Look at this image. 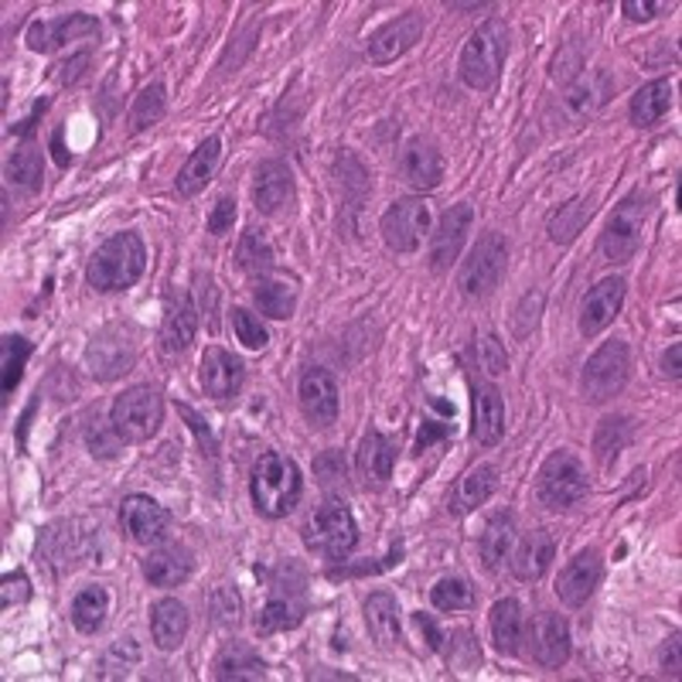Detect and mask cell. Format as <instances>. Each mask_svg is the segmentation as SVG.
I'll return each mask as SVG.
<instances>
[{"label":"cell","mask_w":682,"mask_h":682,"mask_svg":"<svg viewBox=\"0 0 682 682\" xmlns=\"http://www.w3.org/2000/svg\"><path fill=\"white\" fill-rule=\"evenodd\" d=\"M120 522L123 532L141 546H157L171 532V512L157 506L151 495H126L120 506Z\"/></svg>","instance_id":"obj_11"},{"label":"cell","mask_w":682,"mask_h":682,"mask_svg":"<svg viewBox=\"0 0 682 682\" xmlns=\"http://www.w3.org/2000/svg\"><path fill=\"white\" fill-rule=\"evenodd\" d=\"M649 199L645 195H628L618 208H614V215H611V222H608V230H604V240H601V250H604V256L611 259V263H628L631 256H634V250H639V243H642V225H645V215H649V205H645Z\"/></svg>","instance_id":"obj_10"},{"label":"cell","mask_w":682,"mask_h":682,"mask_svg":"<svg viewBox=\"0 0 682 682\" xmlns=\"http://www.w3.org/2000/svg\"><path fill=\"white\" fill-rule=\"evenodd\" d=\"M679 345H672L669 352H665V358H662V373L665 376H672V379H679Z\"/></svg>","instance_id":"obj_60"},{"label":"cell","mask_w":682,"mask_h":682,"mask_svg":"<svg viewBox=\"0 0 682 682\" xmlns=\"http://www.w3.org/2000/svg\"><path fill=\"white\" fill-rule=\"evenodd\" d=\"M236 259H240V269H243V273H250V277H263V273L273 266V250H269V243H266L256 230H250V233L240 240Z\"/></svg>","instance_id":"obj_44"},{"label":"cell","mask_w":682,"mask_h":682,"mask_svg":"<svg viewBox=\"0 0 682 682\" xmlns=\"http://www.w3.org/2000/svg\"><path fill=\"white\" fill-rule=\"evenodd\" d=\"M253 199L263 215H281L294 205V177L284 161H263L253 177Z\"/></svg>","instance_id":"obj_21"},{"label":"cell","mask_w":682,"mask_h":682,"mask_svg":"<svg viewBox=\"0 0 682 682\" xmlns=\"http://www.w3.org/2000/svg\"><path fill=\"white\" fill-rule=\"evenodd\" d=\"M100 21L89 18V14H65L55 21H34L28 28V49L31 52H55L62 49L65 41L85 38V34H96Z\"/></svg>","instance_id":"obj_22"},{"label":"cell","mask_w":682,"mask_h":682,"mask_svg":"<svg viewBox=\"0 0 682 682\" xmlns=\"http://www.w3.org/2000/svg\"><path fill=\"white\" fill-rule=\"evenodd\" d=\"M55 151H59V164H62V167H69V161H72V157L62 151V133H55Z\"/></svg>","instance_id":"obj_61"},{"label":"cell","mask_w":682,"mask_h":682,"mask_svg":"<svg viewBox=\"0 0 682 682\" xmlns=\"http://www.w3.org/2000/svg\"><path fill=\"white\" fill-rule=\"evenodd\" d=\"M317 475H322V481L325 485H332V481H338L342 475H345V461H342V454L338 450H328V454H322V458H317Z\"/></svg>","instance_id":"obj_55"},{"label":"cell","mask_w":682,"mask_h":682,"mask_svg":"<svg viewBox=\"0 0 682 682\" xmlns=\"http://www.w3.org/2000/svg\"><path fill=\"white\" fill-rule=\"evenodd\" d=\"M240 614H243V601H240L236 590L233 587H215L212 590V618H215V624L236 628Z\"/></svg>","instance_id":"obj_48"},{"label":"cell","mask_w":682,"mask_h":682,"mask_svg":"<svg viewBox=\"0 0 682 682\" xmlns=\"http://www.w3.org/2000/svg\"><path fill=\"white\" fill-rule=\"evenodd\" d=\"M495 488H498V471H495L491 465L471 468V471L458 481L454 495H450V502H447L450 516H468V512H475L478 506H485L488 498L495 495Z\"/></svg>","instance_id":"obj_28"},{"label":"cell","mask_w":682,"mask_h":682,"mask_svg":"<svg viewBox=\"0 0 682 682\" xmlns=\"http://www.w3.org/2000/svg\"><path fill=\"white\" fill-rule=\"evenodd\" d=\"M379 230L393 253H417L430 233V208L424 199H399L386 208Z\"/></svg>","instance_id":"obj_9"},{"label":"cell","mask_w":682,"mask_h":682,"mask_svg":"<svg viewBox=\"0 0 682 682\" xmlns=\"http://www.w3.org/2000/svg\"><path fill=\"white\" fill-rule=\"evenodd\" d=\"M471 222H475V208L468 202L461 205H450L440 222H437V230L430 233V266L437 273H444L454 259H458L468 233H471Z\"/></svg>","instance_id":"obj_12"},{"label":"cell","mask_w":682,"mask_h":682,"mask_svg":"<svg viewBox=\"0 0 682 682\" xmlns=\"http://www.w3.org/2000/svg\"><path fill=\"white\" fill-rule=\"evenodd\" d=\"M366 624L373 631V639L386 649H393L399 642V604L386 590H376L366 601Z\"/></svg>","instance_id":"obj_32"},{"label":"cell","mask_w":682,"mask_h":682,"mask_svg":"<svg viewBox=\"0 0 682 682\" xmlns=\"http://www.w3.org/2000/svg\"><path fill=\"white\" fill-rule=\"evenodd\" d=\"M85 444H89V450L96 454V458H116L123 437L113 430V424L96 420V424H89V430H85Z\"/></svg>","instance_id":"obj_50"},{"label":"cell","mask_w":682,"mask_h":682,"mask_svg":"<svg viewBox=\"0 0 682 682\" xmlns=\"http://www.w3.org/2000/svg\"><path fill=\"white\" fill-rule=\"evenodd\" d=\"M536 495L550 512H567L587 495V471L577 454L570 450H553L542 461L539 478H536Z\"/></svg>","instance_id":"obj_4"},{"label":"cell","mask_w":682,"mask_h":682,"mask_svg":"<svg viewBox=\"0 0 682 682\" xmlns=\"http://www.w3.org/2000/svg\"><path fill=\"white\" fill-rule=\"evenodd\" d=\"M590 215H594V202L590 199H573V202L560 205V212L550 218V240L560 243V246L573 243Z\"/></svg>","instance_id":"obj_40"},{"label":"cell","mask_w":682,"mask_h":682,"mask_svg":"<svg viewBox=\"0 0 682 682\" xmlns=\"http://www.w3.org/2000/svg\"><path fill=\"white\" fill-rule=\"evenodd\" d=\"M106 608H110V598L103 587H85L75 594L72 601V624L75 631L82 634H96L106 621Z\"/></svg>","instance_id":"obj_37"},{"label":"cell","mask_w":682,"mask_h":682,"mask_svg":"<svg viewBox=\"0 0 682 682\" xmlns=\"http://www.w3.org/2000/svg\"><path fill=\"white\" fill-rule=\"evenodd\" d=\"M28 355H31V342L28 338H21V335H8L4 338V369H0V393H4V406H8L11 393L18 389V383H21Z\"/></svg>","instance_id":"obj_42"},{"label":"cell","mask_w":682,"mask_h":682,"mask_svg":"<svg viewBox=\"0 0 682 682\" xmlns=\"http://www.w3.org/2000/svg\"><path fill=\"white\" fill-rule=\"evenodd\" d=\"M151 634L161 652L181 649V642H185V634H189V608L174 598L157 601L151 608Z\"/></svg>","instance_id":"obj_27"},{"label":"cell","mask_w":682,"mask_h":682,"mask_svg":"<svg viewBox=\"0 0 682 682\" xmlns=\"http://www.w3.org/2000/svg\"><path fill=\"white\" fill-rule=\"evenodd\" d=\"M488 624H491V642H495V649L506 652V655H516V652H519V642H522V628H526V624H522V608H519V601H512V598L498 601V604L491 608Z\"/></svg>","instance_id":"obj_31"},{"label":"cell","mask_w":682,"mask_h":682,"mask_svg":"<svg viewBox=\"0 0 682 682\" xmlns=\"http://www.w3.org/2000/svg\"><path fill=\"white\" fill-rule=\"evenodd\" d=\"M218 161H222V141H218V136H208V141H202V144L192 151V157L185 161V167L177 171V181H174L177 195H181V199L199 195V192L208 185V181L215 177Z\"/></svg>","instance_id":"obj_26"},{"label":"cell","mask_w":682,"mask_h":682,"mask_svg":"<svg viewBox=\"0 0 682 682\" xmlns=\"http://www.w3.org/2000/svg\"><path fill=\"white\" fill-rule=\"evenodd\" d=\"M440 652H444V659H447V665H450V669L471 672V669H478V665H481V649H478L475 634H471L468 628L450 631L447 639H444V645H440Z\"/></svg>","instance_id":"obj_41"},{"label":"cell","mask_w":682,"mask_h":682,"mask_svg":"<svg viewBox=\"0 0 682 682\" xmlns=\"http://www.w3.org/2000/svg\"><path fill=\"white\" fill-rule=\"evenodd\" d=\"M297 396H301V409L311 427L328 430L338 420V386L328 369H307L301 376Z\"/></svg>","instance_id":"obj_13"},{"label":"cell","mask_w":682,"mask_h":682,"mask_svg":"<svg viewBox=\"0 0 682 682\" xmlns=\"http://www.w3.org/2000/svg\"><path fill=\"white\" fill-rule=\"evenodd\" d=\"M506 263H509V243L498 233H485L458 273L461 294L465 297H488L498 284H502Z\"/></svg>","instance_id":"obj_8"},{"label":"cell","mask_w":682,"mask_h":682,"mask_svg":"<svg viewBox=\"0 0 682 682\" xmlns=\"http://www.w3.org/2000/svg\"><path fill=\"white\" fill-rule=\"evenodd\" d=\"M478 358H481V369L498 376V373H506L509 369V355L502 348V342H498L495 335H481L478 338Z\"/></svg>","instance_id":"obj_51"},{"label":"cell","mask_w":682,"mask_h":682,"mask_svg":"<svg viewBox=\"0 0 682 682\" xmlns=\"http://www.w3.org/2000/svg\"><path fill=\"white\" fill-rule=\"evenodd\" d=\"M516 546V519L512 516H495L485 532H481V557L488 570H502L506 560L512 557Z\"/></svg>","instance_id":"obj_34"},{"label":"cell","mask_w":682,"mask_h":682,"mask_svg":"<svg viewBox=\"0 0 682 682\" xmlns=\"http://www.w3.org/2000/svg\"><path fill=\"white\" fill-rule=\"evenodd\" d=\"M475 393V427H471V437L481 444V447H495L506 434V403H502V393H498L491 383H475L471 386Z\"/></svg>","instance_id":"obj_25"},{"label":"cell","mask_w":682,"mask_h":682,"mask_svg":"<svg viewBox=\"0 0 682 682\" xmlns=\"http://www.w3.org/2000/svg\"><path fill=\"white\" fill-rule=\"evenodd\" d=\"M611 89H614V79H611V72H604V69H594V72H583V75H577L570 85H567V93H563V116L567 120H587V116H594L604 103H608V96H611Z\"/></svg>","instance_id":"obj_18"},{"label":"cell","mask_w":682,"mask_h":682,"mask_svg":"<svg viewBox=\"0 0 682 682\" xmlns=\"http://www.w3.org/2000/svg\"><path fill=\"white\" fill-rule=\"evenodd\" d=\"M307 546L314 553H322L328 560H342L358 546V526L355 516L348 512L345 502L332 498L322 509L314 512V519L307 522Z\"/></svg>","instance_id":"obj_7"},{"label":"cell","mask_w":682,"mask_h":682,"mask_svg":"<svg viewBox=\"0 0 682 682\" xmlns=\"http://www.w3.org/2000/svg\"><path fill=\"white\" fill-rule=\"evenodd\" d=\"M301 614H304V604L294 598V594H273L269 601H266V608L259 611V618H256V631L259 634H277V631H287V628H294L297 621H301Z\"/></svg>","instance_id":"obj_39"},{"label":"cell","mask_w":682,"mask_h":682,"mask_svg":"<svg viewBox=\"0 0 682 682\" xmlns=\"http://www.w3.org/2000/svg\"><path fill=\"white\" fill-rule=\"evenodd\" d=\"M621 11L628 21H652L655 14L665 11V4H652V0H624Z\"/></svg>","instance_id":"obj_54"},{"label":"cell","mask_w":682,"mask_h":682,"mask_svg":"<svg viewBox=\"0 0 682 682\" xmlns=\"http://www.w3.org/2000/svg\"><path fill=\"white\" fill-rule=\"evenodd\" d=\"M110 424L123 437V444H144L151 440L164 424V399L151 386H133L123 396H116L110 409Z\"/></svg>","instance_id":"obj_5"},{"label":"cell","mask_w":682,"mask_h":682,"mask_svg":"<svg viewBox=\"0 0 682 682\" xmlns=\"http://www.w3.org/2000/svg\"><path fill=\"white\" fill-rule=\"evenodd\" d=\"M430 601L437 611H468L475 604V587L461 577H444L430 587Z\"/></svg>","instance_id":"obj_43"},{"label":"cell","mask_w":682,"mask_h":682,"mask_svg":"<svg viewBox=\"0 0 682 682\" xmlns=\"http://www.w3.org/2000/svg\"><path fill=\"white\" fill-rule=\"evenodd\" d=\"M263 675H266V665L250 645L233 642V645H225L215 659V679L243 682V679H263Z\"/></svg>","instance_id":"obj_36"},{"label":"cell","mask_w":682,"mask_h":682,"mask_svg":"<svg viewBox=\"0 0 682 682\" xmlns=\"http://www.w3.org/2000/svg\"><path fill=\"white\" fill-rule=\"evenodd\" d=\"M672 106V82L669 79H655L649 85H642L631 100V123L634 126H655Z\"/></svg>","instance_id":"obj_33"},{"label":"cell","mask_w":682,"mask_h":682,"mask_svg":"<svg viewBox=\"0 0 682 682\" xmlns=\"http://www.w3.org/2000/svg\"><path fill=\"white\" fill-rule=\"evenodd\" d=\"M28 598H31V580H28V573H21V570L4 573V580H0V601H4V608L24 604Z\"/></svg>","instance_id":"obj_52"},{"label":"cell","mask_w":682,"mask_h":682,"mask_svg":"<svg viewBox=\"0 0 682 682\" xmlns=\"http://www.w3.org/2000/svg\"><path fill=\"white\" fill-rule=\"evenodd\" d=\"M243 379H246V366L243 358L225 352V348H205L202 355V389L205 396L212 399H230L243 389Z\"/></svg>","instance_id":"obj_20"},{"label":"cell","mask_w":682,"mask_h":682,"mask_svg":"<svg viewBox=\"0 0 682 682\" xmlns=\"http://www.w3.org/2000/svg\"><path fill=\"white\" fill-rule=\"evenodd\" d=\"M529 652L542 669H560L570 659V624L560 614H539L529 628Z\"/></svg>","instance_id":"obj_19"},{"label":"cell","mask_w":682,"mask_h":682,"mask_svg":"<svg viewBox=\"0 0 682 682\" xmlns=\"http://www.w3.org/2000/svg\"><path fill=\"white\" fill-rule=\"evenodd\" d=\"M506 55H509V28L498 18H491L465 41L461 65H458L465 85L491 89L506 69Z\"/></svg>","instance_id":"obj_3"},{"label":"cell","mask_w":682,"mask_h":682,"mask_svg":"<svg viewBox=\"0 0 682 682\" xmlns=\"http://www.w3.org/2000/svg\"><path fill=\"white\" fill-rule=\"evenodd\" d=\"M420 34H424V14L420 11L399 14L396 21H389L386 28H379L369 38V62H376V65L396 62L399 55H406L409 49H414V44L420 41Z\"/></svg>","instance_id":"obj_16"},{"label":"cell","mask_w":682,"mask_h":682,"mask_svg":"<svg viewBox=\"0 0 682 682\" xmlns=\"http://www.w3.org/2000/svg\"><path fill=\"white\" fill-rule=\"evenodd\" d=\"M144 266H147L144 240L136 233H116L113 240H106L93 253V259H89L85 281L100 294H116V291H126L141 281Z\"/></svg>","instance_id":"obj_2"},{"label":"cell","mask_w":682,"mask_h":682,"mask_svg":"<svg viewBox=\"0 0 682 682\" xmlns=\"http://www.w3.org/2000/svg\"><path fill=\"white\" fill-rule=\"evenodd\" d=\"M177 409H181V417H185V420L192 424V430L199 434V440H202V447H208V454H212V450H215V437L208 434V427L202 424V417L195 414V409H192V406H177Z\"/></svg>","instance_id":"obj_56"},{"label":"cell","mask_w":682,"mask_h":682,"mask_svg":"<svg viewBox=\"0 0 682 682\" xmlns=\"http://www.w3.org/2000/svg\"><path fill=\"white\" fill-rule=\"evenodd\" d=\"M195 570V560L185 546H161L154 550L147 560H144V577L154 583V587H177L185 583Z\"/></svg>","instance_id":"obj_29"},{"label":"cell","mask_w":682,"mask_h":682,"mask_svg":"<svg viewBox=\"0 0 682 682\" xmlns=\"http://www.w3.org/2000/svg\"><path fill=\"white\" fill-rule=\"evenodd\" d=\"M85 62H89V55L82 52V55H75L72 62H65V65H59V69H62V72H59V79H62V82H75V75L82 72L79 65H85Z\"/></svg>","instance_id":"obj_59"},{"label":"cell","mask_w":682,"mask_h":682,"mask_svg":"<svg viewBox=\"0 0 682 682\" xmlns=\"http://www.w3.org/2000/svg\"><path fill=\"white\" fill-rule=\"evenodd\" d=\"M399 174H403V181L409 189L430 192V189L440 185V177H444V157L427 141H409L399 154Z\"/></svg>","instance_id":"obj_23"},{"label":"cell","mask_w":682,"mask_h":682,"mask_svg":"<svg viewBox=\"0 0 682 682\" xmlns=\"http://www.w3.org/2000/svg\"><path fill=\"white\" fill-rule=\"evenodd\" d=\"M601 573H604V560H601L598 550L577 553V557L563 567V573H560V580H557L560 601H563L567 608H583L590 598H594V590H598V583H601Z\"/></svg>","instance_id":"obj_15"},{"label":"cell","mask_w":682,"mask_h":682,"mask_svg":"<svg viewBox=\"0 0 682 682\" xmlns=\"http://www.w3.org/2000/svg\"><path fill=\"white\" fill-rule=\"evenodd\" d=\"M233 222H236V199L222 195V199L215 202L212 215H208V233H212V236H225V233L233 230Z\"/></svg>","instance_id":"obj_53"},{"label":"cell","mask_w":682,"mask_h":682,"mask_svg":"<svg viewBox=\"0 0 682 682\" xmlns=\"http://www.w3.org/2000/svg\"><path fill=\"white\" fill-rule=\"evenodd\" d=\"M414 624L427 634V645H430L434 652H440V645H444V634H440V628L434 624V618H427V614H414Z\"/></svg>","instance_id":"obj_57"},{"label":"cell","mask_w":682,"mask_h":682,"mask_svg":"<svg viewBox=\"0 0 682 682\" xmlns=\"http://www.w3.org/2000/svg\"><path fill=\"white\" fill-rule=\"evenodd\" d=\"M358 468H362V475H366V481L386 485L393 478V468H396V444L386 434L369 430L358 444Z\"/></svg>","instance_id":"obj_30"},{"label":"cell","mask_w":682,"mask_h":682,"mask_svg":"<svg viewBox=\"0 0 682 682\" xmlns=\"http://www.w3.org/2000/svg\"><path fill=\"white\" fill-rule=\"evenodd\" d=\"M8 181L14 189H38L41 185V154L34 147H21L8 157Z\"/></svg>","instance_id":"obj_45"},{"label":"cell","mask_w":682,"mask_h":682,"mask_svg":"<svg viewBox=\"0 0 682 682\" xmlns=\"http://www.w3.org/2000/svg\"><path fill=\"white\" fill-rule=\"evenodd\" d=\"M253 301L259 307V314L273 317V322H284V317L294 314L297 307V287L291 281H273V277H259Z\"/></svg>","instance_id":"obj_35"},{"label":"cell","mask_w":682,"mask_h":682,"mask_svg":"<svg viewBox=\"0 0 682 682\" xmlns=\"http://www.w3.org/2000/svg\"><path fill=\"white\" fill-rule=\"evenodd\" d=\"M631 376V352L624 342H604L594 355L587 358L583 376H580V389L590 403H608L611 396H618L624 389Z\"/></svg>","instance_id":"obj_6"},{"label":"cell","mask_w":682,"mask_h":682,"mask_svg":"<svg viewBox=\"0 0 682 682\" xmlns=\"http://www.w3.org/2000/svg\"><path fill=\"white\" fill-rule=\"evenodd\" d=\"M624 304V281L621 277H604L601 284H594L587 291L583 304H580V335L594 338L601 335Z\"/></svg>","instance_id":"obj_17"},{"label":"cell","mask_w":682,"mask_h":682,"mask_svg":"<svg viewBox=\"0 0 682 682\" xmlns=\"http://www.w3.org/2000/svg\"><path fill=\"white\" fill-rule=\"evenodd\" d=\"M553 553H557L553 536L546 532V529H532V532H526V536L512 546V557H509L512 573H516L519 580L532 583V580H539L546 570H550Z\"/></svg>","instance_id":"obj_24"},{"label":"cell","mask_w":682,"mask_h":682,"mask_svg":"<svg viewBox=\"0 0 682 682\" xmlns=\"http://www.w3.org/2000/svg\"><path fill=\"white\" fill-rule=\"evenodd\" d=\"M624 440H628V420H624V417L604 420L601 430H598V440H594L598 461H601V465H611V458H618V454H621Z\"/></svg>","instance_id":"obj_47"},{"label":"cell","mask_w":682,"mask_h":682,"mask_svg":"<svg viewBox=\"0 0 682 682\" xmlns=\"http://www.w3.org/2000/svg\"><path fill=\"white\" fill-rule=\"evenodd\" d=\"M130 362H133V345L106 342V338H96L93 345H89V366H93V376H100V379H113V376L126 373Z\"/></svg>","instance_id":"obj_38"},{"label":"cell","mask_w":682,"mask_h":682,"mask_svg":"<svg viewBox=\"0 0 682 682\" xmlns=\"http://www.w3.org/2000/svg\"><path fill=\"white\" fill-rule=\"evenodd\" d=\"M161 116H164V85L154 82V85L144 89L141 96H136V103H133V110H130V123H133V130H147V126H154Z\"/></svg>","instance_id":"obj_46"},{"label":"cell","mask_w":682,"mask_h":682,"mask_svg":"<svg viewBox=\"0 0 682 682\" xmlns=\"http://www.w3.org/2000/svg\"><path fill=\"white\" fill-rule=\"evenodd\" d=\"M662 669L672 672V675L682 672V662H679V634H672V639L665 642V649H662Z\"/></svg>","instance_id":"obj_58"},{"label":"cell","mask_w":682,"mask_h":682,"mask_svg":"<svg viewBox=\"0 0 682 682\" xmlns=\"http://www.w3.org/2000/svg\"><path fill=\"white\" fill-rule=\"evenodd\" d=\"M491 4H450V11H488Z\"/></svg>","instance_id":"obj_62"},{"label":"cell","mask_w":682,"mask_h":682,"mask_svg":"<svg viewBox=\"0 0 682 682\" xmlns=\"http://www.w3.org/2000/svg\"><path fill=\"white\" fill-rule=\"evenodd\" d=\"M233 328H236V338L246 345V348H266V342H269V335H266V328L259 325V317L256 314H250L246 307H233Z\"/></svg>","instance_id":"obj_49"},{"label":"cell","mask_w":682,"mask_h":682,"mask_svg":"<svg viewBox=\"0 0 682 682\" xmlns=\"http://www.w3.org/2000/svg\"><path fill=\"white\" fill-rule=\"evenodd\" d=\"M301 491H304V478L291 458H284L277 450L259 454V461L253 465V478H250V495H253V506L259 516L284 519L301 502Z\"/></svg>","instance_id":"obj_1"},{"label":"cell","mask_w":682,"mask_h":682,"mask_svg":"<svg viewBox=\"0 0 682 682\" xmlns=\"http://www.w3.org/2000/svg\"><path fill=\"white\" fill-rule=\"evenodd\" d=\"M199 332V307L189 291H171L164 297V317H161V348L167 355L185 352L195 342Z\"/></svg>","instance_id":"obj_14"}]
</instances>
